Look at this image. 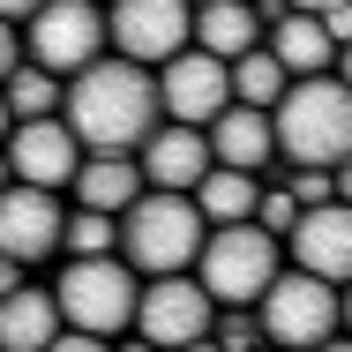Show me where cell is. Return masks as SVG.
Returning a JSON list of instances; mask_svg holds the SVG:
<instances>
[{
  "label": "cell",
  "mask_w": 352,
  "mask_h": 352,
  "mask_svg": "<svg viewBox=\"0 0 352 352\" xmlns=\"http://www.w3.org/2000/svg\"><path fill=\"white\" fill-rule=\"evenodd\" d=\"M188 45H203V53H217V60L263 45V15H255V0H203V8L188 15Z\"/></svg>",
  "instance_id": "obj_18"
},
{
  "label": "cell",
  "mask_w": 352,
  "mask_h": 352,
  "mask_svg": "<svg viewBox=\"0 0 352 352\" xmlns=\"http://www.w3.org/2000/svg\"><path fill=\"white\" fill-rule=\"evenodd\" d=\"M278 263H285L278 232H263L255 217H232V225H203V248L188 270L203 278L217 307H255V292L278 278Z\"/></svg>",
  "instance_id": "obj_5"
},
{
  "label": "cell",
  "mask_w": 352,
  "mask_h": 352,
  "mask_svg": "<svg viewBox=\"0 0 352 352\" xmlns=\"http://www.w3.org/2000/svg\"><path fill=\"white\" fill-rule=\"evenodd\" d=\"M150 75H157V113H165V120H188V128H203L217 105L232 98V90H225V60H217V53H203V45L165 53Z\"/></svg>",
  "instance_id": "obj_12"
},
{
  "label": "cell",
  "mask_w": 352,
  "mask_h": 352,
  "mask_svg": "<svg viewBox=\"0 0 352 352\" xmlns=\"http://www.w3.org/2000/svg\"><path fill=\"white\" fill-rule=\"evenodd\" d=\"M188 15H195L188 0H105V53L157 68L165 53L188 45Z\"/></svg>",
  "instance_id": "obj_10"
},
{
  "label": "cell",
  "mask_w": 352,
  "mask_h": 352,
  "mask_svg": "<svg viewBox=\"0 0 352 352\" xmlns=\"http://www.w3.org/2000/svg\"><path fill=\"white\" fill-rule=\"evenodd\" d=\"M285 8H315V15H322V8H345V0H285Z\"/></svg>",
  "instance_id": "obj_27"
},
{
  "label": "cell",
  "mask_w": 352,
  "mask_h": 352,
  "mask_svg": "<svg viewBox=\"0 0 352 352\" xmlns=\"http://www.w3.org/2000/svg\"><path fill=\"white\" fill-rule=\"evenodd\" d=\"M30 8H38V0H0V15H8V23H23Z\"/></svg>",
  "instance_id": "obj_26"
},
{
  "label": "cell",
  "mask_w": 352,
  "mask_h": 352,
  "mask_svg": "<svg viewBox=\"0 0 352 352\" xmlns=\"http://www.w3.org/2000/svg\"><path fill=\"white\" fill-rule=\"evenodd\" d=\"M15 60H23V23H8V15H0V75L15 68Z\"/></svg>",
  "instance_id": "obj_24"
},
{
  "label": "cell",
  "mask_w": 352,
  "mask_h": 352,
  "mask_svg": "<svg viewBox=\"0 0 352 352\" xmlns=\"http://www.w3.org/2000/svg\"><path fill=\"white\" fill-rule=\"evenodd\" d=\"M60 225H68L60 188H38V180H8L0 188V255H15L23 270L60 255Z\"/></svg>",
  "instance_id": "obj_9"
},
{
  "label": "cell",
  "mask_w": 352,
  "mask_h": 352,
  "mask_svg": "<svg viewBox=\"0 0 352 352\" xmlns=\"http://www.w3.org/2000/svg\"><path fill=\"white\" fill-rule=\"evenodd\" d=\"M135 165H142V188H195L210 173V135L188 120H157L135 142Z\"/></svg>",
  "instance_id": "obj_15"
},
{
  "label": "cell",
  "mask_w": 352,
  "mask_h": 352,
  "mask_svg": "<svg viewBox=\"0 0 352 352\" xmlns=\"http://www.w3.org/2000/svg\"><path fill=\"white\" fill-rule=\"evenodd\" d=\"M98 53H105V8L98 0H38L23 15V60L53 68L60 82L75 68H90Z\"/></svg>",
  "instance_id": "obj_7"
},
{
  "label": "cell",
  "mask_w": 352,
  "mask_h": 352,
  "mask_svg": "<svg viewBox=\"0 0 352 352\" xmlns=\"http://www.w3.org/2000/svg\"><path fill=\"white\" fill-rule=\"evenodd\" d=\"M0 98H8V120H38V113H60V75L38 68V60H15L0 75Z\"/></svg>",
  "instance_id": "obj_22"
},
{
  "label": "cell",
  "mask_w": 352,
  "mask_h": 352,
  "mask_svg": "<svg viewBox=\"0 0 352 352\" xmlns=\"http://www.w3.org/2000/svg\"><path fill=\"white\" fill-rule=\"evenodd\" d=\"M255 322H263V345H345V285L278 263V278L255 292Z\"/></svg>",
  "instance_id": "obj_4"
},
{
  "label": "cell",
  "mask_w": 352,
  "mask_h": 352,
  "mask_svg": "<svg viewBox=\"0 0 352 352\" xmlns=\"http://www.w3.org/2000/svg\"><path fill=\"white\" fill-rule=\"evenodd\" d=\"M68 195L82 203V210L120 217V210L142 195V165H135V150H82V157H75V173H68Z\"/></svg>",
  "instance_id": "obj_17"
},
{
  "label": "cell",
  "mask_w": 352,
  "mask_h": 352,
  "mask_svg": "<svg viewBox=\"0 0 352 352\" xmlns=\"http://www.w3.org/2000/svg\"><path fill=\"white\" fill-rule=\"evenodd\" d=\"M203 248V210L188 188H142L128 210L113 217V255L135 270V278H157V270H188Z\"/></svg>",
  "instance_id": "obj_3"
},
{
  "label": "cell",
  "mask_w": 352,
  "mask_h": 352,
  "mask_svg": "<svg viewBox=\"0 0 352 352\" xmlns=\"http://www.w3.org/2000/svg\"><path fill=\"white\" fill-rule=\"evenodd\" d=\"M263 45H270V60L285 75H345V45L322 30V15L315 8H278L270 23H263Z\"/></svg>",
  "instance_id": "obj_14"
},
{
  "label": "cell",
  "mask_w": 352,
  "mask_h": 352,
  "mask_svg": "<svg viewBox=\"0 0 352 352\" xmlns=\"http://www.w3.org/2000/svg\"><path fill=\"white\" fill-rule=\"evenodd\" d=\"M98 8H105V0H98Z\"/></svg>",
  "instance_id": "obj_30"
},
{
  "label": "cell",
  "mask_w": 352,
  "mask_h": 352,
  "mask_svg": "<svg viewBox=\"0 0 352 352\" xmlns=\"http://www.w3.org/2000/svg\"><path fill=\"white\" fill-rule=\"evenodd\" d=\"M203 135H210V165H240V173H270L278 165V142H270V113L263 105L225 98L203 120Z\"/></svg>",
  "instance_id": "obj_16"
},
{
  "label": "cell",
  "mask_w": 352,
  "mask_h": 352,
  "mask_svg": "<svg viewBox=\"0 0 352 352\" xmlns=\"http://www.w3.org/2000/svg\"><path fill=\"white\" fill-rule=\"evenodd\" d=\"M278 248H285L292 270H315V278L345 285V270H352V210H345V195L300 203V217L278 232Z\"/></svg>",
  "instance_id": "obj_11"
},
{
  "label": "cell",
  "mask_w": 352,
  "mask_h": 352,
  "mask_svg": "<svg viewBox=\"0 0 352 352\" xmlns=\"http://www.w3.org/2000/svg\"><path fill=\"white\" fill-rule=\"evenodd\" d=\"M135 292H142V278L120 255H68V270L53 278V307H60V322L120 345L128 338V315H135Z\"/></svg>",
  "instance_id": "obj_6"
},
{
  "label": "cell",
  "mask_w": 352,
  "mask_h": 352,
  "mask_svg": "<svg viewBox=\"0 0 352 352\" xmlns=\"http://www.w3.org/2000/svg\"><path fill=\"white\" fill-rule=\"evenodd\" d=\"M8 128H15V120H8V98H0V142H8Z\"/></svg>",
  "instance_id": "obj_28"
},
{
  "label": "cell",
  "mask_w": 352,
  "mask_h": 352,
  "mask_svg": "<svg viewBox=\"0 0 352 352\" xmlns=\"http://www.w3.org/2000/svg\"><path fill=\"white\" fill-rule=\"evenodd\" d=\"M60 120L75 128L82 150H135L165 113H157V75L142 60L98 53L90 68H75L60 82Z\"/></svg>",
  "instance_id": "obj_1"
},
{
  "label": "cell",
  "mask_w": 352,
  "mask_h": 352,
  "mask_svg": "<svg viewBox=\"0 0 352 352\" xmlns=\"http://www.w3.org/2000/svg\"><path fill=\"white\" fill-rule=\"evenodd\" d=\"M210 315L217 300L203 292L195 270H157V278H142L135 292V345H210Z\"/></svg>",
  "instance_id": "obj_8"
},
{
  "label": "cell",
  "mask_w": 352,
  "mask_h": 352,
  "mask_svg": "<svg viewBox=\"0 0 352 352\" xmlns=\"http://www.w3.org/2000/svg\"><path fill=\"white\" fill-rule=\"evenodd\" d=\"M285 82H292V75L270 60V45H248V53H232V60H225V90H232L240 105H263V113H270Z\"/></svg>",
  "instance_id": "obj_21"
},
{
  "label": "cell",
  "mask_w": 352,
  "mask_h": 352,
  "mask_svg": "<svg viewBox=\"0 0 352 352\" xmlns=\"http://www.w3.org/2000/svg\"><path fill=\"white\" fill-rule=\"evenodd\" d=\"M60 255H113V217L75 203L68 225H60Z\"/></svg>",
  "instance_id": "obj_23"
},
{
  "label": "cell",
  "mask_w": 352,
  "mask_h": 352,
  "mask_svg": "<svg viewBox=\"0 0 352 352\" xmlns=\"http://www.w3.org/2000/svg\"><path fill=\"white\" fill-rule=\"evenodd\" d=\"M8 180H15V173H8V150H0V188H8Z\"/></svg>",
  "instance_id": "obj_29"
},
{
  "label": "cell",
  "mask_w": 352,
  "mask_h": 352,
  "mask_svg": "<svg viewBox=\"0 0 352 352\" xmlns=\"http://www.w3.org/2000/svg\"><path fill=\"white\" fill-rule=\"evenodd\" d=\"M270 142H278V165H345L352 150V98L345 75H292L270 105Z\"/></svg>",
  "instance_id": "obj_2"
},
{
  "label": "cell",
  "mask_w": 352,
  "mask_h": 352,
  "mask_svg": "<svg viewBox=\"0 0 352 352\" xmlns=\"http://www.w3.org/2000/svg\"><path fill=\"white\" fill-rule=\"evenodd\" d=\"M0 150H8V173H15V180H38V188H68L75 157H82V142H75V128L60 120V113L15 120Z\"/></svg>",
  "instance_id": "obj_13"
},
{
  "label": "cell",
  "mask_w": 352,
  "mask_h": 352,
  "mask_svg": "<svg viewBox=\"0 0 352 352\" xmlns=\"http://www.w3.org/2000/svg\"><path fill=\"white\" fill-rule=\"evenodd\" d=\"M255 188H263V173H240V165H210L188 195H195V210H203V225H232V217L255 210Z\"/></svg>",
  "instance_id": "obj_20"
},
{
  "label": "cell",
  "mask_w": 352,
  "mask_h": 352,
  "mask_svg": "<svg viewBox=\"0 0 352 352\" xmlns=\"http://www.w3.org/2000/svg\"><path fill=\"white\" fill-rule=\"evenodd\" d=\"M15 285H23V263H15V255H0V292H15Z\"/></svg>",
  "instance_id": "obj_25"
},
{
  "label": "cell",
  "mask_w": 352,
  "mask_h": 352,
  "mask_svg": "<svg viewBox=\"0 0 352 352\" xmlns=\"http://www.w3.org/2000/svg\"><path fill=\"white\" fill-rule=\"evenodd\" d=\"M53 330H60L53 292H38V285L0 292V352H45V345H53Z\"/></svg>",
  "instance_id": "obj_19"
}]
</instances>
